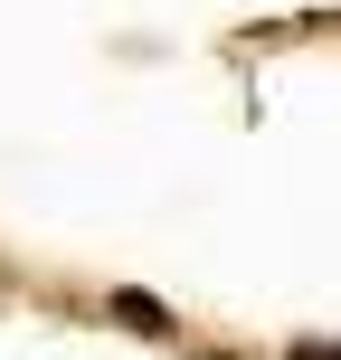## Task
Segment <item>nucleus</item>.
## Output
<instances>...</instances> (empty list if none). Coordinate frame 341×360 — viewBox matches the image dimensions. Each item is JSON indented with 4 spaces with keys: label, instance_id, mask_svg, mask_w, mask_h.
<instances>
[{
    "label": "nucleus",
    "instance_id": "f257e3e1",
    "mask_svg": "<svg viewBox=\"0 0 341 360\" xmlns=\"http://www.w3.org/2000/svg\"><path fill=\"white\" fill-rule=\"evenodd\" d=\"M114 313H124V323H133V332H171V313H162V304H152V294H133V285H124V294H114Z\"/></svg>",
    "mask_w": 341,
    "mask_h": 360
}]
</instances>
